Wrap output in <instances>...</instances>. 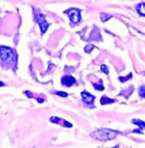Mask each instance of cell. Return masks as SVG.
I'll return each mask as SVG.
<instances>
[{
	"instance_id": "277c9868",
	"label": "cell",
	"mask_w": 145,
	"mask_h": 148,
	"mask_svg": "<svg viewBox=\"0 0 145 148\" xmlns=\"http://www.w3.org/2000/svg\"><path fill=\"white\" fill-rule=\"evenodd\" d=\"M68 16H69L70 20L72 21V22H74V23L79 22V21L81 19L79 11L78 10H75V9H72V10H70L68 11Z\"/></svg>"
},
{
	"instance_id": "3957f363",
	"label": "cell",
	"mask_w": 145,
	"mask_h": 148,
	"mask_svg": "<svg viewBox=\"0 0 145 148\" xmlns=\"http://www.w3.org/2000/svg\"><path fill=\"white\" fill-rule=\"evenodd\" d=\"M37 21H38L39 25L40 26L42 33H44L46 32V30L48 29V27H49V24H48V22L45 20L44 15H43V14H39V15H37Z\"/></svg>"
},
{
	"instance_id": "9c48e42d",
	"label": "cell",
	"mask_w": 145,
	"mask_h": 148,
	"mask_svg": "<svg viewBox=\"0 0 145 148\" xmlns=\"http://www.w3.org/2000/svg\"><path fill=\"white\" fill-rule=\"evenodd\" d=\"M132 122H133V123L137 124L141 129H145V123H144V122H142L140 120H137V119L132 120Z\"/></svg>"
},
{
	"instance_id": "9a60e30c",
	"label": "cell",
	"mask_w": 145,
	"mask_h": 148,
	"mask_svg": "<svg viewBox=\"0 0 145 148\" xmlns=\"http://www.w3.org/2000/svg\"><path fill=\"white\" fill-rule=\"evenodd\" d=\"M94 87L96 88V89H97L98 90H103L104 88H103V86L102 85H98V84H94Z\"/></svg>"
},
{
	"instance_id": "2e32d148",
	"label": "cell",
	"mask_w": 145,
	"mask_h": 148,
	"mask_svg": "<svg viewBox=\"0 0 145 148\" xmlns=\"http://www.w3.org/2000/svg\"><path fill=\"white\" fill-rule=\"evenodd\" d=\"M25 93H26V95H28V97H30V98H31V97H32V94H31L29 91H26Z\"/></svg>"
},
{
	"instance_id": "e0dca14e",
	"label": "cell",
	"mask_w": 145,
	"mask_h": 148,
	"mask_svg": "<svg viewBox=\"0 0 145 148\" xmlns=\"http://www.w3.org/2000/svg\"><path fill=\"white\" fill-rule=\"evenodd\" d=\"M4 85V84L3 83H2L1 81H0V87H2V86H3Z\"/></svg>"
},
{
	"instance_id": "ac0fdd59",
	"label": "cell",
	"mask_w": 145,
	"mask_h": 148,
	"mask_svg": "<svg viewBox=\"0 0 145 148\" xmlns=\"http://www.w3.org/2000/svg\"><path fill=\"white\" fill-rule=\"evenodd\" d=\"M38 101H40V102H42V101H43V100H42V99H38Z\"/></svg>"
},
{
	"instance_id": "8fae6325",
	"label": "cell",
	"mask_w": 145,
	"mask_h": 148,
	"mask_svg": "<svg viewBox=\"0 0 145 148\" xmlns=\"http://www.w3.org/2000/svg\"><path fill=\"white\" fill-rule=\"evenodd\" d=\"M101 18L102 21H108V19H110V18H111V16H110V15H107V14H105V13H103V14H101Z\"/></svg>"
},
{
	"instance_id": "8992f818",
	"label": "cell",
	"mask_w": 145,
	"mask_h": 148,
	"mask_svg": "<svg viewBox=\"0 0 145 148\" xmlns=\"http://www.w3.org/2000/svg\"><path fill=\"white\" fill-rule=\"evenodd\" d=\"M82 99H83L84 102H86V104H91L95 100V97L92 95L85 91V92H82Z\"/></svg>"
},
{
	"instance_id": "52a82bcc",
	"label": "cell",
	"mask_w": 145,
	"mask_h": 148,
	"mask_svg": "<svg viewBox=\"0 0 145 148\" xmlns=\"http://www.w3.org/2000/svg\"><path fill=\"white\" fill-rule=\"evenodd\" d=\"M137 12L142 15H145V3H140L137 5Z\"/></svg>"
},
{
	"instance_id": "5bb4252c",
	"label": "cell",
	"mask_w": 145,
	"mask_h": 148,
	"mask_svg": "<svg viewBox=\"0 0 145 148\" xmlns=\"http://www.w3.org/2000/svg\"><path fill=\"white\" fill-rule=\"evenodd\" d=\"M56 94L58 95H60V96H63V97H67L68 96V94L65 93V92H57Z\"/></svg>"
},
{
	"instance_id": "ba28073f",
	"label": "cell",
	"mask_w": 145,
	"mask_h": 148,
	"mask_svg": "<svg viewBox=\"0 0 145 148\" xmlns=\"http://www.w3.org/2000/svg\"><path fill=\"white\" fill-rule=\"evenodd\" d=\"M114 101H115L114 100H111V99L108 98L107 96H103V97H102V99H101V103L102 104V105H106V104L113 103Z\"/></svg>"
},
{
	"instance_id": "5b68a950",
	"label": "cell",
	"mask_w": 145,
	"mask_h": 148,
	"mask_svg": "<svg viewBox=\"0 0 145 148\" xmlns=\"http://www.w3.org/2000/svg\"><path fill=\"white\" fill-rule=\"evenodd\" d=\"M61 83H62V84H64V85H66L68 87H70V86H72V84H74L76 83V79L74 77H72V76L68 75V76H65V77H62Z\"/></svg>"
},
{
	"instance_id": "7c38bea8",
	"label": "cell",
	"mask_w": 145,
	"mask_h": 148,
	"mask_svg": "<svg viewBox=\"0 0 145 148\" xmlns=\"http://www.w3.org/2000/svg\"><path fill=\"white\" fill-rule=\"evenodd\" d=\"M130 77H131V74H129L127 77H119V80H120L121 82H125V81H126L127 79H129Z\"/></svg>"
},
{
	"instance_id": "6da1fadb",
	"label": "cell",
	"mask_w": 145,
	"mask_h": 148,
	"mask_svg": "<svg viewBox=\"0 0 145 148\" xmlns=\"http://www.w3.org/2000/svg\"><path fill=\"white\" fill-rule=\"evenodd\" d=\"M117 134L118 132L115 130H111L108 129H101L93 132L91 134V136L100 140H108L115 139Z\"/></svg>"
},
{
	"instance_id": "30bf717a",
	"label": "cell",
	"mask_w": 145,
	"mask_h": 148,
	"mask_svg": "<svg viewBox=\"0 0 145 148\" xmlns=\"http://www.w3.org/2000/svg\"><path fill=\"white\" fill-rule=\"evenodd\" d=\"M138 92H139V95H141V97H145V85L141 86L138 89Z\"/></svg>"
},
{
	"instance_id": "7a4b0ae2",
	"label": "cell",
	"mask_w": 145,
	"mask_h": 148,
	"mask_svg": "<svg viewBox=\"0 0 145 148\" xmlns=\"http://www.w3.org/2000/svg\"><path fill=\"white\" fill-rule=\"evenodd\" d=\"M0 57L2 60L7 62V63H10L13 62L14 60V52L13 49H11L9 47H4V46H1L0 47Z\"/></svg>"
},
{
	"instance_id": "4fadbf2b",
	"label": "cell",
	"mask_w": 145,
	"mask_h": 148,
	"mask_svg": "<svg viewBox=\"0 0 145 148\" xmlns=\"http://www.w3.org/2000/svg\"><path fill=\"white\" fill-rule=\"evenodd\" d=\"M102 71L104 73H108V67H107L105 65H102Z\"/></svg>"
}]
</instances>
